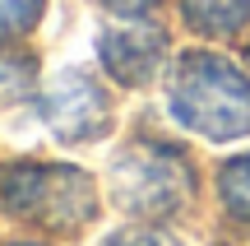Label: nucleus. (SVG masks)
I'll use <instances>...</instances> for the list:
<instances>
[{
    "instance_id": "obj_1",
    "label": "nucleus",
    "mask_w": 250,
    "mask_h": 246,
    "mask_svg": "<svg viewBox=\"0 0 250 246\" xmlns=\"http://www.w3.org/2000/svg\"><path fill=\"white\" fill-rule=\"evenodd\" d=\"M167 102L181 126L208 139H241L250 135V74L227 56L190 51L171 65Z\"/></svg>"
},
{
    "instance_id": "obj_2",
    "label": "nucleus",
    "mask_w": 250,
    "mask_h": 246,
    "mask_svg": "<svg viewBox=\"0 0 250 246\" xmlns=\"http://www.w3.org/2000/svg\"><path fill=\"white\" fill-rule=\"evenodd\" d=\"M0 209L46 232H79L98 214V186L65 163H14L0 172Z\"/></svg>"
},
{
    "instance_id": "obj_3",
    "label": "nucleus",
    "mask_w": 250,
    "mask_h": 246,
    "mask_svg": "<svg viewBox=\"0 0 250 246\" xmlns=\"http://www.w3.org/2000/svg\"><path fill=\"white\" fill-rule=\"evenodd\" d=\"M195 195V172L181 149L139 139L111 163V200L134 219H171Z\"/></svg>"
},
{
    "instance_id": "obj_4",
    "label": "nucleus",
    "mask_w": 250,
    "mask_h": 246,
    "mask_svg": "<svg viewBox=\"0 0 250 246\" xmlns=\"http://www.w3.org/2000/svg\"><path fill=\"white\" fill-rule=\"evenodd\" d=\"M42 116L56 139L83 144V139L107 135L111 126V98L88 70H61L51 89L42 93Z\"/></svg>"
},
{
    "instance_id": "obj_5",
    "label": "nucleus",
    "mask_w": 250,
    "mask_h": 246,
    "mask_svg": "<svg viewBox=\"0 0 250 246\" xmlns=\"http://www.w3.org/2000/svg\"><path fill=\"white\" fill-rule=\"evenodd\" d=\"M102 65L116 84H148L167 61V28L148 23L144 14H121V23L102 28Z\"/></svg>"
},
{
    "instance_id": "obj_6",
    "label": "nucleus",
    "mask_w": 250,
    "mask_h": 246,
    "mask_svg": "<svg viewBox=\"0 0 250 246\" xmlns=\"http://www.w3.org/2000/svg\"><path fill=\"white\" fill-rule=\"evenodd\" d=\"M181 14L204 37H232L250 23V0H181Z\"/></svg>"
},
{
    "instance_id": "obj_7",
    "label": "nucleus",
    "mask_w": 250,
    "mask_h": 246,
    "mask_svg": "<svg viewBox=\"0 0 250 246\" xmlns=\"http://www.w3.org/2000/svg\"><path fill=\"white\" fill-rule=\"evenodd\" d=\"M218 191H223V204H227V209H232L236 219L250 223V158H236V163L223 167Z\"/></svg>"
},
{
    "instance_id": "obj_8",
    "label": "nucleus",
    "mask_w": 250,
    "mask_h": 246,
    "mask_svg": "<svg viewBox=\"0 0 250 246\" xmlns=\"http://www.w3.org/2000/svg\"><path fill=\"white\" fill-rule=\"evenodd\" d=\"M33 61L28 56H14V51H0V102H14V98H28L33 93Z\"/></svg>"
},
{
    "instance_id": "obj_9",
    "label": "nucleus",
    "mask_w": 250,
    "mask_h": 246,
    "mask_svg": "<svg viewBox=\"0 0 250 246\" xmlns=\"http://www.w3.org/2000/svg\"><path fill=\"white\" fill-rule=\"evenodd\" d=\"M42 19V0H0V42H14Z\"/></svg>"
},
{
    "instance_id": "obj_10",
    "label": "nucleus",
    "mask_w": 250,
    "mask_h": 246,
    "mask_svg": "<svg viewBox=\"0 0 250 246\" xmlns=\"http://www.w3.org/2000/svg\"><path fill=\"white\" fill-rule=\"evenodd\" d=\"M107 246H181V242L162 237V232H121V237H111Z\"/></svg>"
},
{
    "instance_id": "obj_11",
    "label": "nucleus",
    "mask_w": 250,
    "mask_h": 246,
    "mask_svg": "<svg viewBox=\"0 0 250 246\" xmlns=\"http://www.w3.org/2000/svg\"><path fill=\"white\" fill-rule=\"evenodd\" d=\"M98 5H107L111 14H144V9H153L158 0H98Z\"/></svg>"
},
{
    "instance_id": "obj_12",
    "label": "nucleus",
    "mask_w": 250,
    "mask_h": 246,
    "mask_svg": "<svg viewBox=\"0 0 250 246\" xmlns=\"http://www.w3.org/2000/svg\"><path fill=\"white\" fill-rule=\"evenodd\" d=\"M246 61H250V46H246Z\"/></svg>"
}]
</instances>
